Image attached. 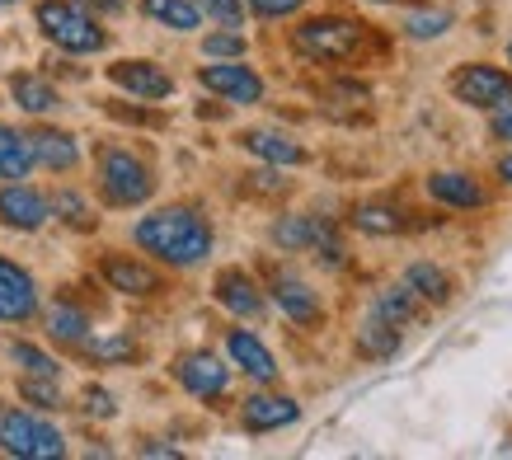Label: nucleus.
Wrapping results in <instances>:
<instances>
[{
    "label": "nucleus",
    "mask_w": 512,
    "mask_h": 460,
    "mask_svg": "<svg viewBox=\"0 0 512 460\" xmlns=\"http://www.w3.org/2000/svg\"><path fill=\"white\" fill-rule=\"evenodd\" d=\"M137 245L156 259L174 263V268H193L212 254V226L202 221L198 212L188 207H165V212H151L137 221Z\"/></svg>",
    "instance_id": "1"
},
{
    "label": "nucleus",
    "mask_w": 512,
    "mask_h": 460,
    "mask_svg": "<svg viewBox=\"0 0 512 460\" xmlns=\"http://www.w3.org/2000/svg\"><path fill=\"white\" fill-rule=\"evenodd\" d=\"M38 29L62 47V52H76V57L104 52V43H109L104 29H99L80 5H71V0H43V5H38Z\"/></svg>",
    "instance_id": "2"
},
{
    "label": "nucleus",
    "mask_w": 512,
    "mask_h": 460,
    "mask_svg": "<svg viewBox=\"0 0 512 460\" xmlns=\"http://www.w3.org/2000/svg\"><path fill=\"white\" fill-rule=\"evenodd\" d=\"M0 451L19 460H57L66 456V442L52 423L15 409V414H0Z\"/></svg>",
    "instance_id": "3"
},
{
    "label": "nucleus",
    "mask_w": 512,
    "mask_h": 460,
    "mask_svg": "<svg viewBox=\"0 0 512 460\" xmlns=\"http://www.w3.org/2000/svg\"><path fill=\"white\" fill-rule=\"evenodd\" d=\"M99 184H104V198H109L113 207H137V202L151 198L156 179H151V169L141 165L132 151L109 146V151L99 155Z\"/></svg>",
    "instance_id": "4"
},
{
    "label": "nucleus",
    "mask_w": 512,
    "mask_h": 460,
    "mask_svg": "<svg viewBox=\"0 0 512 460\" xmlns=\"http://www.w3.org/2000/svg\"><path fill=\"white\" fill-rule=\"evenodd\" d=\"M357 43H362V29L348 24V19H306L301 29H296V47L306 52V57H320V62H343V57H353Z\"/></svg>",
    "instance_id": "5"
},
{
    "label": "nucleus",
    "mask_w": 512,
    "mask_h": 460,
    "mask_svg": "<svg viewBox=\"0 0 512 460\" xmlns=\"http://www.w3.org/2000/svg\"><path fill=\"white\" fill-rule=\"evenodd\" d=\"M451 94L470 108H508L512 104V76L498 66H466L451 76Z\"/></svg>",
    "instance_id": "6"
},
{
    "label": "nucleus",
    "mask_w": 512,
    "mask_h": 460,
    "mask_svg": "<svg viewBox=\"0 0 512 460\" xmlns=\"http://www.w3.org/2000/svg\"><path fill=\"white\" fill-rule=\"evenodd\" d=\"M273 245L282 249H325V263H339L343 249L334 240V226L320 216H282L273 226Z\"/></svg>",
    "instance_id": "7"
},
{
    "label": "nucleus",
    "mask_w": 512,
    "mask_h": 460,
    "mask_svg": "<svg viewBox=\"0 0 512 460\" xmlns=\"http://www.w3.org/2000/svg\"><path fill=\"white\" fill-rule=\"evenodd\" d=\"M38 315V287L19 263L0 259V324H24Z\"/></svg>",
    "instance_id": "8"
},
{
    "label": "nucleus",
    "mask_w": 512,
    "mask_h": 460,
    "mask_svg": "<svg viewBox=\"0 0 512 460\" xmlns=\"http://www.w3.org/2000/svg\"><path fill=\"white\" fill-rule=\"evenodd\" d=\"M198 80H202V85H207L212 94H221V99H231V104H259V99H264V80L254 76L249 66H240V62L202 66Z\"/></svg>",
    "instance_id": "9"
},
{
    "label": "nucleus",
    "mask_w": 512,
    "mask_h": 460,
    "mask_svg": "<svg viewBox=\"0 0 512 460\" xmlns=\"http://www.w3.org/2000/svg\"><path fill=\"white\" fill-rule=\"evenodd\" d=\"M179 385L198 399H217V395H226V385H231V367L212 353H193L179 362Z\"/></svg>",
    "instance_id": "10"
},
{
    "label": "nucleus",
    "mask_w": 512,
    "mask_h": 460,
    "mask_svg": "<svg viewBox=\"0 0 512 460\" xmlns=\"http://www.w3.org/2000/svg\"><path fill=\"white\" fill-rule=\"evenodd\" d=\"M109 80L118 85V90L137 94V99H170L174 94V80L165 76L156 62H113Z\"/></svg>",
    "instance_id": "11"
},
{
    "label": "nucleus",
    "mask_w": 512,
    "mask_h": 460,
    "mask_svg": "<svg viewBox=\"0 0 512 460\" xmlns=\"http://www.w3.org/2000/svg\"><path fill=\"white\" fill-rule=\"evenodd\" d=\"M52 216V202L43 198V193H33L29 184H10L5 193H0V221L15 230H38Z\"/></svg>",
    "instance_id": "12"
},
{
    "label": "nucleus",
    "mask_w": 512,
    "mask_h": 460,
    "mask_svg": "<svg viewBox=\"0 0 512 460\" xmlns=\"http://www.w3.org/2000/svg\"><path fill=\"white\" fill-rule=\"evenodd\" d=\"M226 353H231L235 367L245 371V376H254V381H278V362H273V353H268L249 329H231V334H226Z\"/></svg>",
    "instance_id": "13"
},
{
    "label": "nucleus",
    "mask_w": 512,
    "mask_h": 460,
    "mask_svg": "<svg viewBox=\"0 0 512 460\" xmlns=\"http://www.w3.org/2000/svg\"><path fill=\"white\" fill-rule=\"evenodd\" d=\"M240 418H245L249 432H273V428L296 423L301 409H296V399H287V395H249L245 409H240Z\"/></svg>",
    "instance_id": "14"
},
{
    "label": "nucleus",
    "mask_w": 512,
    "mask_h": 460,
    "mask_svg": "<svg viewBox=\"0 0 512 460\" xmlns=\"http://www.w3.org/2000/svg\"><path fill=\"white\" fill-rule=\"evenodd\" d=\"M273 301H278V310L287 315V320H296V324H315L320 320V296L301 282V277H292V273H282V277H273Z\"/></svg>",
    "instance_id": "15"
},
{
    "label": "nucleus",
    "mask_w": 512,
    "mask_h": 460,
    "mask_svg": "<svg viewBox=\"0 0 512 460\" xmlns=\"http://www.w3.org/2000/svg\"><path fill=\"white\" fill-rule=\"evenodd\" d=\"M217 301L231 310V315H240V320L264 315V296H259V287H254L240 268H226V273L217 277Z\"/></svg>",
    "instance_id": "16"
},
{
    "label": "nucleus",
    "mask_w": 512,
    "mask_h": 460,
    "mask_svg": "<svg viewBox=\"0 0 512 460\" xmlns=\"http://www.w3.org/2000/svg\"><path fill=\"white\" fill-rule=\"evenodd\" d=\"M104 282H109L113 292H127V296H151L160 292V277L137 259H123V254H109L104 259Z\"/></svg>",
    "instance_id": "17"
},
{
    "label": "nucleus",
    "mask_w": 512,
    "mask_h": 460,
    "mask_svg": "<svg viewBox=\"0 0 512 460\" xmlns=\"http://www.w3.org/2000/svg\"><path fill=\"white\" fill-rule=\"evenodd\" d=\"M33 160L47 169H71L80 160V141L71 132H57V127H43V132H33Z\"/></svg>",
    "instance_id": "18"
},
{
    "label": "nucleus",
    "mask_w": 512,
    "mask_h": 460,
    "mask_svg": "<svg viewBox=\"0 0 512 460\" xmlns=\"http://www.w3.org/2000/svg\"><path fill=\"white\" fill-rule=\"evenodd\" d=\"M428 193L437 202H447V207H484V188L470 179V174H433L428 179Z\"/></svg>",
    "instance_id": "19"
},
{
    "label": "nucleus",
    "mask_w": 512,
    "mask_h": 460,
    "mask_svg": "<svg viewBox=\"0 0 512 460\" xmlns=\"http://www.w3.org/2000/svg\"><path fill=\"white\" fill-rule=\"evenodd\" d=\"M33 165H38L33 160V141L24 132H15V127L0 123V179H24Z\"/></svg>",
    "instance_id": "20"
},
{
    "label": "nucleus",
    "mask_w": 512,
    "mask_h": 460,
    "mask_svg": "<svg viewBox=\"0 0 512 460\" xmlns=\"http://www.w3.org/2000/svg\"><path fill=\"white\" fill-rule=\"evenodd\" d=\"M245 151H254L259 160H268V165H301L306 160V151L296 146L292 137H282V132H245Z\"/></svg>",
    "instance_id": "21"
},
{
    "label": "nucleus",
    "mask_w": 512,
    "mask_h": 460,
    "mask_svg": "<svg viewBox=\"0 0 512 460\" xmlns=\"http://www.w3.org/2000/svg\"><path fill=\"white\" fill-rule=\"evenodd\" d=\"M141 10L174 33H193L202 24V10L193 0H141Z\"/></svg>",
    "instance_id": "22"
},
{
    "label": "nucleus",
    "mask_w": 512,
    "mask_h": 460,
    "mask_svg": "<svg viewBox=\"0 0 512 460\" xmlns=\"http://www.w3.org/2000/svg\"><path fill=\"white\" fill-rule=\"evenodd\" d=\"M404 287L419 296V301H433V306L451 301V277L442 273V268H433V263H414V268L404 273Z\"/></svg>",
    "instance_id": "23"
},
{
    "label": "nucleus",
    "mask_w": 512,
    "mask_h": 460,
    "mask_svg": "<svg viewBox=\"0 0 512 460\" xmlns=\"http://www.w3.org/2000/svg\"><path fill=\"white\" fill-rule=\"evenodd\" d=\"M10 94H15V104L24 108V113H38V118H43V113H57V104H62L57 90L38 76H15L10 80Z\"/></svg>",
    "instance_id": "24"
},
{
    "label": "nucleus",
    "mask_w": 512,
    "mask_h": 460,
    "mask_svg": "<svg viewBox=\"0 0 512 460\" xmlns=\"http://www.w3.org/2000/svg\"><path fill=\"white\" fill-rule=\"evenodd\" d=\"M353 226L367 235H395L404 221L400 207H390V202H362V207H353Z\"/></svg>",
    "instance_id": "25"
},
{
    "label": "nucleus",
    "mask_w": 512,
    "mask_h": 460,
    "mask_svg": "<svg viewBox=\"0 0 512 460\" xmlns=\"http://www.w3.org/2000/svg\"><path fill=\"white\" fill-rule=\"evenodd\" d=\"M357 348L367 357H390L395 348H400V334H395V324L381 320V315H372V320L362 324V334H357Z\"/></svg>",
    "instance_id": "26"
},
{
    "label": "nucleus",
    "mask_w": 512,
    "mask_h": 460,
    "mask_svg": "<svg viewBox=\"0 0 512 460\" xmlns=\"http://www.w3.org/2000/svg\"><path fill=\"white\" fill-rule=\"evenodd\" d=\"M47 334L62 338V343H85L90 338V320L76 306H52L47 310Z\"/></svg>",
    "instance_id": "27"
},
{
    "label": "nucleus",
    "mask_w": 512,
    "mask_h": 460,
    "mask_svg": "<svg viewBox=\"0 0 512 460\" xmlns=\"http://www.w3.org/2000/svg\"><path fill=\"white\" fill-rule=\"evenodd\" d=\"M414 310H419V296L400 282V287H390V292L376 296L372 315H381V320H390V324H409V320H414Z\"/></svg>",
    "instance_id": "28"
},
{
    "label": "nucleus",
    "mask_w": 512,
    "mask_h": 460,
    "mask_svg": "<svg viewBox=\"0 0 512 460\" xmlns=\"http://www.w3.org/2000/svg\"><path fill=\"white\" fill-rule=\"evenodd\" d=\"M10 357H15L29 376H52V381H57V362H52L43 348H33V343H10Z\"/></svg>",
    "instance_id": "29"
},
{
    "label": "nucleus",
    "mask_w": 512,
    "mask_h": 460,
    "mask_svg": "<svg viewBox=\"0 0 512 460\" xmlns=\"http://www.w3.org/2000/svg\"><path fill=\"white\" fill-rule=\"evenodd\" d=\"M447 24H451V15H442V10H433V15H409L404 19V29H409V38H442L447 33Z\"/></svg>",
    "instance_id": "30"
},
{
    "label": "nucleus",
    "mask_w": 512,
    "mask_h": 460,
    "mask_svg": "<svg viewBox=\"0 0 512 460\" xmlns=\"http://www.w3.org/2000/svg\"><path fill=\"white\" fill-rule=\"evenodd\" d=\"M52 212L62 216V221H71V226H90V207H85V198H80V193H57Z\"/></svg>",
    "instance_id": "31"
},
{
    "label": "nucleus",
    "mask_w": 512,
    "mask_h": 460,
    "mask_svg": "<svg viewBox=\"0 0 512 460\" xmlns=\"http://www.w3.org/2000/svg\"><path fill=\"white\" fill-rule=\"evenodd\" d=\"M207 57H245V38L240 33H207V43H202Z\"/></svg>",
    "instance_id": "32"
},
{
    "label": "nucleus",
    "mask_w": 512,
    "mask_h": 460,
    "mask_svg": "<svg viewBox=\"0 0 512 460\" xmlns=\"http://www.w3.org/2000/svg\"><path fill=\"white\" fill-rule=\"evenodd\" d=\"M202 10L212 19H221L226 29H240V24H245V0H202Z\"/></svg>",
    "instance_id": "33"
},
{
    "label": "nucleus",
    "mask_w": 512,
    "mask_h": 460,
    "mask_svg": "<svg viewBox=\"0 0 512 460\" xmlns=\"http://www.w3.org/2000/svg\"><path fill=\"white\" fill-rule=\"evenodd\" d=\"M80 348L94 357H132V338H85Z\"/></svg>",
    "instance_id": "34"
},
{
    "label": "nucleus",
    "mask_w": 512,
    "mask_h": 460,
    "mask_svg": "<svg viewBox=\"0 0 512 460\" xmlns=\"http://www.w3.org/2000/svg\"><path fill=\"white\" fill-rule=\"evenodd\" d=\"M24 399H33V404H43V409H57V404H62V395H57V385H52V376H43V381H24Z\"/></svg>",
    "instance_id": "35"
},
{
    "label": "nucleus",
    "mask_w": 512,
    "mask_h": 460,
    "mask_svg": "<svg viewBox=\"0 0 512 460\" xmlns=\"http://www.w3.org/2000/svg\"><path fill=\"white\" fill-rule=\"evenodd\" d=\"M306 0H249V10L259 19H282V15H296Z\"/></svg>",
    "instance_id": "36"
},
{
    "label": "nucleus",
    "mask_w": 512,
    "mask_h": 460,
    "mask_svg": "<svg viewBox=\"0 0 512 460\" xmlns=\"http://www.w3.org/2000/svg\"><path fill=\"white\" fill-rule=\"evenodd\" d=\"M85 399H90L85 409H90L94 418H113V414H118V404H113V395H109V390H90V395H85Z\"/></svg>",
    "instance_id": "37"
},
{
    "label": "nucleus",
    "mask_w": 512,
    "mask_h": 460,
    "mask_svg": "<svg viewBox=\"0 0 512 460\" xmlns=\"http://www.w3.org/2000/svg\"><path fill=\"white\" fill-rule=\"evenodd\" d=\"M498 141H512V104L508 108H498V118H494V127H489Z\"/></svg>",
    "instance_id": "38"
},
{
    "label": "nucleus",
    "mask_w": 512,
    "mask_h": 460,
    "mask_svg": "<svg viewBox=\"0 0 512 460\" xmlns=\"http://www.w3.org/2000/svg\"><path fill=\"white\" fill-rule=\"evenodd\" d=\"M249 179H254V188H268V193H278V188H282V179L273 174V169H264V174H249Z\"/></svg>",
    "instance_id": "39"
},
{
    "label": "nucleus",
    "mask_w": 512,
    "mask_h": 460,
    "mask_svg": "<svg viewBox=\"0 0 512 460\" xmlns=\"http://www.w3.org/2000/svg\"><path fill=\"white\" fill-rule=\"evenodd\" d=\"M94 10H104V15H123V0H85Z\"/></svg>",
    "instance_id": "40"
},
{
    "label": "nucleus",
    "mask_w": 512,
    "mask_h": 460,
    "mask_svg": "<svg viewBox=\"0 0 512 460\" xmlns=\"http://www.w3.org/2000/svg\"><path fill=\"white\" fill-rule=\"evenodd\" d=\"M498 174H503V179L512 184V155H503V160H498Z\"/></svg>",
    "instance_id": "41"
},
{
    "label": "nucleus",
    "mask_w": 512,
    "mask_h": 460,
    "mask_svg": "<svg viewBox=\"0 0 512 460\" xmlns=\"http://www.w3.org/2000/svg\"><path fill=\"white\" fill-rule=\"evenodd\" d=\"M0 5H15V0H0Z\"/></svg>",
    "instance_id": "42"
},
{
    "label": "nucleus",
    "mask_w": 512,
    "mask_h": 460,
    "mask_svg": "<svg viewBox=\"0 0 512 460\" xmlns=\"http://www.w3.org/2000/svg\"><path fill=\"white\" fill-rule=\"evenodd\" d=\"M508 57H512V43H508Z\"/></svg>",
    "instance_id": "43"
},
{
    "label": "nucleus",
    "mask_w": 512,
    "mask_h": 460,
    "mask_svg": "<svg viewBox=\"0 0 512 460\" xmlns=\"http://www.w3.org/2000/svg\"><path fill=\"white\" fill-rule=\"evenodd\" d=\"M376 5H386V0H376Z\"/></svg>",
    "instance_id": "44"
}]
</instances>
